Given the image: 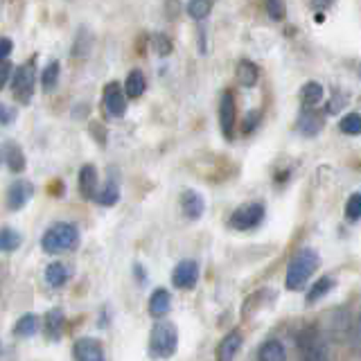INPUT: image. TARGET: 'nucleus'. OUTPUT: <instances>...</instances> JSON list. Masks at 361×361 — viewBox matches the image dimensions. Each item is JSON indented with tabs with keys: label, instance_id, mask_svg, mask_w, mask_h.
<instances>
[{
	"label": "nucleus",
	"instance_id": "obj_4",
	"mask_svg": "<svg viewBox=\"0 0 361 361\" xmlns=\"http://www.w3.org/2000/svg\"><path fill=\"white\" fill-rule=\"evenodd\" d=\"M298 350H300V361H330V350H327L325 338L319 330H302L298 336Z\"/></svg>",
	"mask_w": 361,
	"mask_h": 361
},
{
	"label": "nucleus",
	"instance_id": "obj_10",
	"mask_svg": "<svg viewBox=\"0 0 361 361\" xmlns=\"http://www.w3.org/2000/svg\"><path fill=\"white\" fill-rule=\"evenodd\" d=\"M75 359L77 361H106L104 348L93 336H84L75 343Z\"/></svg>",
	"mask_w": 361,
	"mask_h": 361
},
{
	"label": "nucleus",
	"instance_id": "obj_31",
	"mask_svg": "<svg viewBox=\"0 0 361 361\" xmlns=\"http://www.w3.org/2000/svg\"><path fill=\"white\" fill-rule=\"evenodd\" d=\"M210 9H212V3H208V0H192L188 5V14L195 20H201L210 14Z\"/></svg>",
	"mask_w": 361,
	"mask_h": 361
},
{
	"label": "nucleus",
	"instance_id": "obj_13",
	"mask_svg": "<svg viewBox=\"0 0 361 361\" xmlns=\"http://www.w3.org/2000/svg\"><path fill=\"white\" fill-rule=\"evenodd\" d=\"M97 169L95 165L86 163L82 169H79V195H82L86 201H95L97 199Z\"/></svg>",
	"mask_w": 361,
	"mask_h": 361
},
{
	"label": "nucleus",
	"instance_id": "obj_25",
	"mask_svg": "<svg viewBox=\"0 0 361 361\" xmlns=\"http://www.w3.org/2000/svg\"><path fill=\"white\" fill-rule=\"evenodd\" d=\"M323 86L319 84V82H307L302 86V90H300V99H302V104L305 106H316L319 102L323 99Z\"/></svg>",
	"mask_w": 361,
	"mask_h": 361
},
{
	"label": "nucleus",
	"instance_id": "obj_26",
	"mask_svg": "<svg viewBox=\"0 0 361 361\" xmlns=\"http://www.w3.org/2000/svg\"><path fill=\"white\" fill-rule=\"evenodd\" d=\"M59 73H61V63L59 61H50L45 66V71L41 73V86L43 90H54L56 84H59Z\"/></svg>",
	"mask_w": 361,
	"mask_h": 361
},
{
	"label": "nucleus",
	"instance_id": "obj_27",
	"mask_svg": "<svg viewBox=\"0 0 361 361\" xmlns=\"http://www.w3.org/2000/svg\"><path fill=\"white\" fill-rule=\"evenodd\" d=\"M45 280L52 287H63L68 282V267L61 262H52L48 269H45Z\"/></svg>",
	"mask_w": 361,
	"mask_h": 361
},
{
	"label": "nucleus",
	"instance_id": "obj_28",
	"mask_svg": "<svg viewBox=\"0 0 361 361\" xmlns=\"http://www.w3.org/2000/svg\"><path fill=\"white\" fill-rule=\"evenodd\" d=\"M20 242V235L14 228H0V251H14Z\"/></svg>",
	"mask_w": 361,
	"mask_h": 361
},
{
	"label": "nucleus",
	"instance_id": "obj_17",
	"mask_svg": "<svg viewBox=\"0 0 361 361\" xmlns=\"http://www.w3.org/2000/svg\"><path fill=\"white\" fill-rule=\"evenodd\" d=\"M169 307H172V296H169L167 289L158 287L149 298V314L154 319H163V316L169 312Z\"/></svg>",
	"mask_w": 361,
	"mask_h": 361
},
{
	"label": "nucleus",
	"instance_id": "obj_19",
	"mask_svg": "<svg viewBox=\"0 0 361 361\" xmlns=\"http://www.w3.org/2000/svg\"><path fill=\"white\" fill-rule=\"evenodd\" d=\"M63 325H66L63 312L59 307L50 310L48 316H45V334H48L50 341H59L63 334Z\"/></svg>",
	"mask_w": 361,
	"mask_h": 361
},
{
	"label": "nucleus",
	"instance_id": "obj_35",
	"mask_svg": "<svg viewBox=\"0 0 361 361\" xmlns=\"http://www.w3.org/2000/svg\"><path fill=\"white\" fill-rule=\"evenodd\" d=\"M11 73H14V68H11L9 61H3V63H0V90H3V86L7 84V79L11 77Z\"/></svg>",
	"mask_w": 361,
	"mask_h": 361
},
{
	"label": "nucleus",
	"instance_id": "obj_32",
	"mask_svg": "<svg viewBox=\"0 0 361 361\" xmlns=\"http://www.w3.org/2000/svg\"><path fill=\"white\" fill-rule=\"evenodd\" d=\"M345 217L350 221H357L361 217V192H353L345 201Z\"/></svg>",
	"mask_w": 361,
	"mask_h": 361
},
{
	"label": "nucleus",
	"instance_id": "obj_6",
	"mask_svg": "<svg viewBox=\"0 0 361 361\" xmlns=\"http://www.w3.org/2000/svg\"><path fill=\"white\" fill-rule=\"evenodd\" d=\"M264 219V206L262 203H244L231 214V228L235 231H253Z\"/></svg>",
	"mask_w": 361,
	"mask_h": 361
},
{
	"label": "nucleus",
	"instance_id": "obj_22",
	"mask_svg": "<svg viewBox=\"0 0 361 361\" xmlns=\"http://www.w3.org/2000/svg\"><path fill=\"white\" fill-rule=\"evenodd\" d=\"M334 289V278H330V276H325V278H321V280H316L314 285L310 287V291H307V298H305V302L307 305H312V302H316V300H321L323 296H327Z\"/></svg>",
	"mask_w": 361,
	"mask_h": 361
},
{
	"label": "nucleus",
	"instance_id": "obj_1",
	"mask_svg": "<svg viewBox=\"0 0 361 361\" xmlns=\"http://www.w3.org/2000/svg\"><path fill=\"white\" fill-rule=\"evenodd\" d=\"M319 264H321V257L314 248H300V251L291 257V262L287 267V278H285L287 289L291 291L302 289L305 282H307L314 276V271L319 269Z\"/></svg>",
	"mask_w": 361,
	"mask_h": 361
},
{
	"label": "nucleus",
	"instance_id": "obj_18",
	"mask_svg": "<svg viewBox=\"0 0 361 361\" xmlns=\"http://www.w3.org/2000/svg\"><path fill=\"white\" fill-rule=\"evenodd\" d=\"M257 359L259 361H287V350L278 338H269L257 350Z\"/></svg>",
	"mask_w": 361,
	"mask_h": 361
},
{
	"label": "nucleus",
	"instance_id": "obj_7",
	"mask_svg": "<svg viewBox=\"0 0 361 361\" xmlns=\"http://www.w3.org/2000/svg\"><path fill=\"white\" fill-rule=\"evenodd\" d=\"M102 102H104V109L111 118H122L127 113V99H124V90L118 82H109L104 86Z\"/></svg>",
	"mask_w": 361,
	"mask_h": 361
},
{
	"label": "nucleus",
	"instance_id": "obj_23",
	"mask_svg": "<svg viewBox=\"0 0 361 361\" xmlns=\"http://www.w3.org/2000/svg\"><path fill=\"white\" fill-rule=\"evenodd\" d=\"M298 127H300V133H305V135H316L323 127V120L316 116L314 109H305L302 118L298 120Z\"/></svg>",
	"mask_w": 361,
	"mask_h": 361
},
{
	"label": "nucleus",
	"instance_id": "obj_24",
	"mask_svg": "<svg viewBox=\"0 0 361 361\" xmlns=\"http://www.w3.org/2000/svg\"><path fill=\"white\" fill-rule=\"evenodd\" d=\"M37 330H39V316L37 314H23L14 325V334L23 336V338L37 334Z\"/></svg>",
	"mask_w": 361,
	"mask_h": 361
},
{
	"label": "nucleus",
	"instance_id": "obj_34",
	"mask_svg": "<svg viewBox=\"0 0 361 361\" xmlns=\"http://www.w3.org/2000/svg\"><path fill=\"white\" fill-rule=\"evenodd\" d=\"M16 120V109H11L7 104H0V124H9Z\"/></svg>",
	"mask_w": 361,
	"mask_h": 361
},
{
	"label": "nucleus",
	"instance_id": "obj_37",
	"mask_svg": "<svg viewBox=\"0 0 361 361\" xmlns=\"http://www.w3.org/2000/svg\"><path fill=\"white\" fill-rule=\"evenodd\" d=\"M355 338H357V343L361 345V314H359V321H357V327H355Z\"/></svg>",
	"mask_w": 361,
	"mask_h": 361
},
{
	"label": "nucleus",
	"instance_id": "obj_16",
	"mask_svg": "<svg viewBox=\"0 0 361 361\" xmlns=\"http://www.w3.org/2000/svg\"><path fill=\"white\" fill-rule=\"evenodd\" d=\"M0 156H3V161L14 174H20L25 169V154H23L16 142H5L3 149H0Z\"/></svg>",
	"mask_w": 361,
	"mask_h": 361
},
{
	"label": "nucleus",
	"instance_id": "obj_15",
	"mask_svg": "<svg viewBox=\"0 0 361 361\" xmlns=\"http://www.w3.org/2000/svg\"><path fill=\"white\" fill-rule=\"evenodd\" d=\"M120 199V180L116 178V172L111 169V176L104 180V188L97 190V203L99 206H104V208H111V206H116Z\"/></svg>",
	"mask_w": 361,
	"mask_h": 361
},
{
	"label": "nucleus",
	"instance_id": "obj_5",
	"mask_svg": "<svg viewBox=\"0 0 361 361\" xmlns=\"http://www.w3.org/2000/svg\"><path fill=\"white\" fill-rule=\"evenodd\" d=\"M11 93L20 102L27 104L34 95V61H25L14 68L11 73Z\"/></svg>",
	"mask_w": 361,
	"mask_h": 361
},
{
	"label": "nucleus",
	"instance_id": "obj_11",
	"mask_svg": "<svg viewBox=\"0 0 361 361\" xmlns=\"http://www.w3.org/2000/svg\"><path fill=\"white\" fill-rule=\"evenodd\" d=\"M219 127H221L224 138L231 140L233 127H235V97L228 90L221 95V102H219Z\"/></svg>",
	"mask_w": 361,
	"mask_h": 361
},
{
	"label": "nucleus",
	"instance_id": "obj_14",
	"mask_svg": "<svg viewBox=\"0 0 361 361\" xmlns=\"http://www.w3.org/2000/svg\"><path fill=\"white\" fill-rule=\"evenodd\" d=\"M242 334L233 330L228 332L224 338H221V343L217 348V361H233L237 357V353H240V348H242Z\"/></svg>",
	"mask_w": 361,
	"mask_h": 361
},
{
	"label": "nucleus",
	"instance_id": "obj_2",
	"mask_svg": "<svg viewBox=\"0 0 361 361\" xmlns=\"http://www.w3.org/2000/svg\"><path fill=\"white\" fill-rule=\"evenodd\" d=\"M79 246V231L71 221H56L41 237V248L45 253H66Z\"/></svg>",
	"mask_w": 361,
	"mask_h": 361
},
{
	"label": "nucleus",
	"instance_id": "obj_29",
	"mask_svg": "<svg viewBox=\"0 0 361 361\" xmlns=\"http://www.w3.org/2000/svg\"><path fill=\"white\" fill-rule=\"evenodd\" d=\"M152 50L158 54V56H169L172 54V39L167 37V34H154L152 37Z\"/></svg>",
	"mask_w": 361,
	"mask_h": 361
},
{
	"label": "nucleus",
	"instance_id": "obj_8",
	"mask_svg": "<svg viewBox=\"0 0 361 361\" xmlns=\"http://www.w3.org/2000/svg\"><path fill=\"white\" fill-rule=\"evenodd\" d=\"M199 278V267L195 259H180L172 271V282L176 289H192L197 285Z\"/></svg>",
	"mask_w": 361,
	"mask_h": 361
},
{
	"label": "nucleus",
	"instance_id": "obj_36",
	"mask_svg": "<svg viewBox=\"0 0 361 361\" xmlns=\"http://www.w3.org/2000/svg\"><path fill=\"white\" fill-rule=\"evenodd\" d=\"M11 52V41L9 39H0V63L5 61V56Z\"/></svg>",
	"mask_w": 361,
	"mask_h": 361
},
{
	"label": "nucleus",
	"instance_id": "obj_30",
	"mask_svg": "<svg viewBox=\"0 0 361 361\" xmlns=\"http://www.w3.org/2000/svg\"><path fill=\"white\" fill-rule=\"evenodd\" d=\"M341 131L348 135H361V113H348V116H343Z\"/></svg>",
	"mask_w": 361,
	"mask_h": 361
},
{
	"label": "nucleus",
	"instance_id": "obj_20",
	"mask_svg": "<svg viewBox=\"0 0 361 361\" xmlns=\"http://www.w3.org/2000/svg\"><path fill=\"white\" fill-rule=\"evenodd\" d=\"M237 84L244 86V88H251L257 84V79H259V68L253 63V61H248V59H242L240 63H237Z\"/></svg>",
	"mask_w": 361,
	"mask_h": 361
},
{
	"label": "nucleus",
	"instance_id": "obj_3",
	"mask_svg": "<svg viewBox=\"0 0 361 361\" xmlns=\"http://www.w3.org/2000/svg\"><path fill=\"white\" fill-rule=\"evenodd\" d=\"M178 348V330L174 323L161 321L149 334V353L158 359H169Z\"/></svg>",
	"mask_w": 361,
	"mask_h": 361
},
{
	"label": "nucleus",
	"instance_id": "obj_33",
	"mask_svg": "<svg viewBox=\"0 0 361 361\" xmlns=\"http://www.w3.org/2000/svg\"><path fill=\"white\" fill-rule=\"evenodd\" d=\"M267 14L274 20H282V18H285V14H287L285 3H280V0H269V3H267Z\"/></svg>",
	"mask_w": 361,
	"mask_h": 361
},
{
	"label": "nucleus",
	"instance_id": "obj_12",
	"mask_svg": "<svg viewBox=\"0 0 361 361\" xmlns=\"http://www.w3.org/2000/svg\"><path fill=\"white\" fill-rule=\"evenodd\" d=\"M180 210L188 219L197 221L203 217V212H206V201L199 195L197 190H185L183 195H180Z\"/></svg>",
	"mask_w": 361,
	"mask_h": 361
},
{
	"label": "nucleus",
	"instance_id": "obj_9",
	"mask_svg": "<svg viewBox=\"0 0 361 361\" xmlns=\"http://www.w3.org/2000/svg\"><path fill=\"white\" fill-rule=\"evenodd\" d=\"M32 195H34V188H32L30 180H25V178L14 180L7 190V208L9 210H23L27 206V201L32 199Z\"/></svg>",
	"mask_w": 361,
	"mask_h": 361
},
{
	"label": "nucleus",
	"instance_id": "obj_21",
	"mask_svg": "<svg viewBox=\"0 0 361 361\" xmlns=\"http://www.w3.org/2000/svg\"><path fill=\"white\" fill-rule=\"evenodd\" d=\"M145 88H147V79L140 71H131L127 75V79H124V97H140L145 93Z\"/></svg>",
	"mask_w": 361,
	"mask_h": 361
}]
</instances>
